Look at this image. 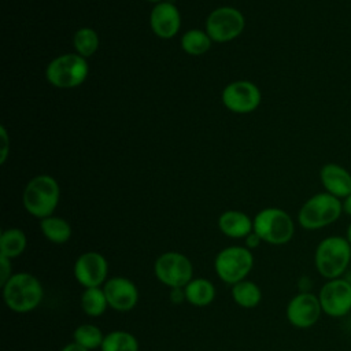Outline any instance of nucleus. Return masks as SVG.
Instances as JSON below:
<instances>
[{
	"label": "nucleus",
	"instance_id": "obj_29",
	"mask_svg": "<svg viewBox=\"0 0 351 351\" xmlns=\"http://www.w3.org/2000/svg\"><path fill=\"white\" fill-rule=\"evenodd\" d=\"M262 240H261V237L252 230L248 236H247V245L248 247H252V248H255V247H258L259 245V243H261Z\"/></svg>",
	"mask_w": 351,
	"mask_h": 351
},
{
	"label": "nucleus",
	"instance_id": "obj_13",
	"mask_svg": "<svg viewBox=\"0 0 351 351\" xmlns=\"http://www.w3.org/2000/svg\"><path fill=\"white\" fill-rule=\"evenodd\" d=\"M107 274V259L96 251L81 254L74 263V277L84 288L100 287L106 282Z\"/></svg>",
	"mask_w": 351,
	"mask_h": 351
},
{
	"label": "nucleus",
	"instance_id": "obj_18",
	"mask_svg": "<svg viewBox=\"0 0 351 351\" xmlns=\"http://www.w3.org/2000/svg\"><path fill=\"white\" fill-rule=\"evenodd\" d=\"M185 300L196 307H204L210 304L215 298V287L206 278L191 280L184 287Z\"/></svg>",
	"mask_w": 351,
	"mask_h": 351
},
{
	"label": "nucleus",
	"instance_id": "obj_21",
	"mask_svg": "<svg viewBox=\"0 0 351 351\" xmlns=\"http://www.w3.org/2000/svg\"><path fill=\"white\" fill-rule=\"evenodd\" d=\"M232 298L240 307L252 308L259 304L262 299V291L254 281L243 280L232 285Z\"/></svg>",
	"mask_w": 351,
	"mask_h": 351
},
{
	"label": "nucleus",
	"instance_id": "obj_28",
	"mask_svg": "<svg viewBox=\"0 0 351 351\" xmlns=\"http://www.w3.org/2000/svg\"><path fill=\"white\" fill-rule=\"evenodd\" d=\"M0 130H1V140H3V147H1L3 152H1V159H0V162H1V165H3V163L5 162V159H7V152H8V137H7V132H5L4 126H1V128H0Z\"/></svg>",
	"mask_w": 351,
	"mask_h": 351
},
{
	"label": "nucleus",
	"instance_id": "obj_1",
	"mask_svg": "<svg viewBox=\"0 0 351 351\" xmlns=\"http://www.w3.org/2000/svg\"><path fill=\"white\" fill-rule=\"evenodd\" d=\"M351 263V244L343 236L322 239L314 252L317 271L326 280L343 277Z\"/></svg>",
	"mask_w": 351,
	"mask_h": 351
},
{
	"label": "nucleus",
	"instance_id": "obj_4",
	"mask_svg": "<svg viewBox=\"0 0 351 351\" xmlns=\"http://www.w3.org/2000/svg\"><path fill=\"white\" fill-rule=\"evenodd\" d=\"M60 196V189L51 176H37L32 178L22 196L23 206L29 214L40 219L51 217L55 211Z\"/></svg>",
	"mask_w": 351,
	"mask_h": 351
},
{
	"label": "nucleus",
	"instance_id": "obj_27",
	"mask_svg": "<svg viewBox=\"0 0 351 351\" xmlns=\"http://www.w3.org/2000/svg\"><path fill=\"white\" fill-rule=\"evenodd\" d=\"M11 259L8 258H4V256H0V284L1 287L10 280V277L12 276L11 274V263H10Z\"/></svg>",
	"mask_w": 351,
	"mask_h": 351
},
{
	"label": "nucleus",
	"instance_id": "obj_7",
	"mask_svg": "<svg viewBox=\"0 0 351 351\" xmlns=\"http://www.w3.org/2000/svg\"><path fill=\"white\" fill-rule=\"evenodd\" d=\"M88 71L89 66L84 56L78 53H64L51 60L45 75L53 86L74 88L86 80Z\"/></svg>",
	"mask_w": 351,
	"mask_h": 351
},
{
	"label": "nucleus",
	"instance_id": "obj_23",
	"mask_svg": "<svg viewBox=\"0 0 351 351\" xmlns=\"http://www.w3.org/2000/svg\"><path fill=\"white\" fill-rule=\"evenodd\" d=\"M101 351H138L137 339L126 330H112L107 333L100 346Z\"/></svg>",
	"mask_w": 351,
	"mask_h": 351
},
{
	"label": "nucleus",
	"instance_id": "obj_20",
	"mask_svg": "<svg viewBox=\"0 0 351 351\" xmlns=\"http://www.w3.org/2000/svg\"><path fill=\"white\" fill-rule=\"evenodd\" d=\"M40 229L43 234L55 244H63L71 237L70 223L60 217H47L40 221Z\"/></svg>",
	"mask_w": 351,
	"mask_h": 351
},
{
	"label": "nucleus",
	"instance_id": "obj_3",
	"mask_svg": "<svg viewBox=\"0 0 351 351\" xmlns=\"http://www.w3.org/2000/svg\"><path fill=\"white\" fill-rule=\"evenodd\" d=\"M341 213V200L328 192H321L303 203L298 213V222L303 229L317 230L336 222Z\"/></svg>",
	"mask_w": 351,
	"mask_h": 351
},
{
	"label": "nucleus",
	"instance_id": "obj_14",
	"mask_svg": "<svg viewBox=\"0 0 351 351\" xmlns=\"http://www.w3.org/2000/svg\"><path fill=\"white\" fill-rule=\"evenodd\" d=\"M108 306L115 311H130L138 302V289L136 284L126 277H111L104 282Z\"/></svg>",
	"mask_w": 351,
	"mask_h": 351
},
{
	"label": "nucleus",
	"instance_id": "obj_17",
	"mask_svg": "<svg viewBox=\"0 0 351 351\" xmlns=\"http://www.w3.org/2000/svg\"><path fill=\"white\" fill-rule=\"evenodd\" d=\"M218 226L225 236L232 239H241L247 237L254 230V221L241 211L228 210L221 214Z\"/></svg>",
	"mask_w": 351,
	"mask_h": 351
},
{
	"label": "nucleus",
	"instance_id": "obj_10",
	"mask_svg": "<svg viewBox=\"0 0 351 351\" xmlns=\"http://www.w3.org/2000/svg\"><path fill=\"white\" fill-rule=\"evenodd\" d=\"M322 313L332 318H343L351 311V281L339 277L326 280L318 292Z\"/></svg>",
	"mask_w": 351,
	"mask_h": 351
},
{
	"label": "nucleus",
	"instance_id": "obj_16",
	"mask_svg": "<svg viewBox=\"0 0 351 351\" xmlns=\"http://www.w3.org/2000/svg\"><path fill=\"white\" fill-rule=\"evenodd\" d=\"M319 178L325 191L339 199H344L351 193V174L340 165L328 163L322 166Z\"/></svg>",
	"mask_w": 351,
	"mask_h": 351
},
{
	"label": "nucleus",
	"instance_id": "obj_22",
	"mask_svg": "<svg viewBox=\"0 0 351 351\" xmlns=\"http://www.w3.org/2000/svg\"><path fill=\"white\" fill-rule=\"evenodd\" d=\"M81 307L86 315H90V317L101 315L108 307V302L103 288L100 287L85 288L81 296Z\"/></svg>",
	"mask_w": 351,
	"mask_h": 351
},
{
	"label": "nucleus",
	"instance_id": "obj_12",
	"mask_svg": "<svg viewBox=\"0 0 351 351\" xmlns=\"http://www.w3.org/2000/svg\"><path fill=\"white\" fill-rule=\"evenodd\" d=\"M222 103L233 112L247 114L259 106L261 92L258 86L250 81H234L225 86Z\"/></svg>",
	"mask_w": 351,
	"mask_h": 351
},
{
	"label": "nucleus",
	"instance_id": "obj_9",
	"mask_svg": "<svg viewBox=\"0 0 351 351\" xmlns=\"http://www.w3.org/2000/svg\"><path fill=\"white\" fill-rule=\"evenodd\" d=\"M244 25V16L237 8L218 7L207 16L206 33L215 43H226L241 34Z\"/></svg>",
	"mask_w": 351,
	"mask_h": 351
},
{
	"label": "nucleus",
	"instance_id": "obj_19",
	"mask_svg": "<svg viewBox=\"0 0 351 351\" xmlns=\"http://www.w3.org/2000/svg\"><path fill=\"white\" fill-rule=\"evenodd\" d=\"M26 244L27 240L23 230L18 228L3 230L0 236V255L8 259H14L25 251Z\"/></svg>",
	"mask_w": 351,
	"mask_h": 351
},
{
	"label": "nucleus",
	"instance_id": "obj_31",
	"mask_svg": "<svg viewBox=\"0 0 351 351\" xmlns=\"http://www.w3.org/2000/svg\"><path fill=\"white\" fill-rule=\"evenodd\" d=\"M341 204H343V213H346L347 215L351 217V193L347 197H344Z\"/></svg>",
	"mask_w": 351,
	"mask_h": 351
},
{
	"label": "nucleus",
	"instance_id": "obj_5",
	"mask_svg": "<svg viewBox=\"0 0 351 351\" xmlns=\"http://www.w3.org/2000/svg\"><path fill=\"white\" fill-rule=\"evenodd\" d=\"M254 232L267 244L282 245L293 237L295 225L287 211L277 207H267L255 215Z\"/></svg>",
	"mask_w": 351,
	"mask_h": 351
},
{
	"label": "nucleus",
	"instance_id": "obj_32",
	"mask_svg": "<svg viewBox=\"0 0 351 351\" xmlns=\"http://www.w3.org/2000/svg\"><path fill=\"white\" fill-rule=\"evenodd\" d=\"M346 239H347V241L351 244V222H350V225L347 226V230H346V236H344Z\"/></svg>",
	"mask_w": 351,
	"mask_h": 351
},
{
	"label": "nucleus",
	"instance_id": "obj_30",
	"mask_svg": "<svg viewBox=\"0 0 351 351\" xmlns=\"http://www.w3.org/2000/svg\"><path fill=\"white\" fill-rule=\"evenodd\" d=\"M60 351H89V350H86V348L81 347L80 344H77L75 341H73V343L66 344Z\"/></svg>",
	"mask_w": 351,
	"mask_h": 351
},
{
	"label": "nucleus",
	"instance_id": "obj_15",
	"mask_svg": "<svg viewBox=\"0 0 351 351\" xmlns=\"http://www.w3.org/2000/svg\"><path fill=\"white\" fill-rule=\"evenodd\" d=\"M149 25L152 32L160 38H171L177 34L181 26V16L178 8L169 1L158 3L149 15Z\"/></svg>",
	"mask_w": 351,
	"mask_h": 351
},
{
	"label": "nucleus",
	"instance_id": "obj_8",
	"mask_svg": "<svg viewBox=\"0 0 351 351\" xmlns=\"http://www.w3.org/2000/svg\"><path fill=\"white\" fill-rule=\"evenodd\" d=\"M154 271L162 284L174 289L184 288L192 280L193 267L184 254L169 251L158 256Z\"/></svg>",
	"mask_w": 351,
	"mask_h": 351
},
{
	"label": "nucleus",
	"instance_id": "obj_11",
	"mask_svg": "<svg viewBox=\"0 0 351 351\" xmlns=\"http://www.w3.org/2000/svg\"><path fill=\"white\" fill-rule=\"evenodd\" d=\"M287 319L289 324L299 329H307L315 325L322 314L318 295L311 292L296 293L287 304Z\"/></svg>",
	"mask_w": 351,
	"mask_h": 351
},
{
	"label": "nucleus",
	"instance_id": "obj_24",
	"mask_svg": "<svg viewBox=\"0 0 351 351\" xmlns=\"http://www.w3.org/2000/svg\"><path fill=\"white\" fill-rule=\"evenodd\" d=\"M211 38L206 32L191 29L181 38L182 49L189 55H203L211 47Z\"/></svg>",
	"mask_w": 351,
	"mask_h": 351
},
{
	"label": "nucleus",
	"instance_id": "obj_33",
	"mask_svg": "<svg viewBox=\"0 0 351 351\" xmlns=\"http://www.w3.org/2000/svg\"><path fill=\"white\" fill-rule=\"evenodd\" d=\"M148 1H152V3H160V0H148Z\"/></svg>",
	"mask_w": 351,
	"mask_h": 351
},
{
	"label": "nucleus",
	"instance_id": "obj_26",
	"mask_svg": "<svg viewBox=\"0 0 351 351\" xmlns=\"http://www.w3.org/2000/svg\"><path fill=\"white\" fill-rule=\"evenodd\" d=\"M73 339L81 347H84L86 350H95L101 346L104 336L96 325L82 324L78 328H75V330L73 333Z\"/></svg>",
	"mask_w": 351,
	"mask_h": 351
},
{
	"label": "nucleus",
	"instance_id": "obj_6",
	"mask_svg": "<svg viewBox=\"0 0 351 351\" xmlns=\"http://www.w3.org/2000/svg\"><path fill=\"white\" fill-rule=\"evenodd\" d=\"M254 266L252 252L240 245L226 247L219 251L214 261V269L217 276L226 284L234 285L239 281L245 280Z\"/></svg>",
	"mask_w": 351,
	"mask_h": 351
},
{
	"label": "nucleus",
	"instance_id": "obj_25",
	"mask_svg": "<svg viewBox=\"0 0 351 351\" xmlns=\"http://www.w3.org/2000/svg\"><path fill=\"white\" fill-rule=\"evenodd\" d=\"M73 45L78 55L89 58L99 48V34L92 27H81L73 37Z\"/></svg>",
	"mask_w": 351,
	"mask_h": 351
},
{
	"label": "nucleus",
	"instance_id": "obj_2",
	"mask_svg": "<svg viewBox=\"0 0 351 351\" xmlns=\"http://www.w3.org/2000/svg\"><path fill=\"white\" fill-rule=\"evenodd\" d=\"M1 288L7 307L15 313L34 310L44 296V289L38 278L26 271L12 274Z\"/></svg>",
	"mask_w": 351,
	"mask_h": 351
}]
</instances>
